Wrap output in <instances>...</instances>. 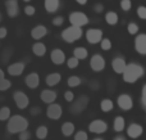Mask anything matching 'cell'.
Returning <instances> with one entry per match:
<instances>
[{"label": "cell", "mask_w": 146, "mask_h": 140, "mask_svg": "<svg viewBox=\"0 0 146 140\" xmlns=\"http://www.w3.org/2000/svg\"><path fill=\"white\" fill-rule=\"evenodd\" d=\"M144 72L145 71L142 68V66H140L137 63H129L127 64L126 69H124V72L122 75H123V80L126 82L133 84V82H136L137 80L144 76Z\"/></svg>", "instance_id": "cell-1"}, {"label": "cell", "mask_w": 146, "mask_h": 140, "mask_svg": "<svg viewBox=\"0 0 146 140\" xmlns=\"http://www.w3.org/2000/svg\"><path fill=\"white\" fill-rule=\"evenodd\" d=\"M27 127H28V121L22 116L15 115L8 120L7 129L10 134H19L21 131L27 130Z\"/></svg>", "instance_id": "cell-2"}, {"label": "cell", "mask_w": 146, "mask_h": 140, "mask_svg": "<svg viewBox=\"0 0 146 140\" xmlns=\"http://www.w3.org/2000/svg\"><path fill=\"white\" fill-rule=\"evenodd\" d=\"M83 35L82 27H78V26H69L66 30L62 32V39L67 43H74V41L80 40Z\"/></svg>", "instance_id": "cell-3"}, {"label": "cell", "mask_w": 146, "mask_h": 140, "mask_svg": "<svg viewBox=\"0 0 146 140\" xmlns=\"http://www.w3.org/2000/svg\"><path fill=\"white\" fill-rule=\"evenodd\" d=\"M69 22H71V25H73V26L83 27V26H86L88 23V17L83 12L76 10V12H72L71 14H69Z\"/></svg>", "instance_id": "cell-4"}, {"label": "cell", "mask_w": 146, "mask_h": 140, "mask_svg": "<svg viewBox=\"0 0 146 140\" xmlns=\"http://www.w3.org/2000/svg\"><path fill=\"white\" fill-rule=\"evenodd\" d=\"M86 39L90 44H99L103 40V31L99 28H90L86 31Z\"/></svg>", "instance_id": "cell-5"}, {"label": "cell", "mask_w": 146, "mask_h": 140, "mask_svg": "<svg viewBox=\"0 0 146 140\" xmlns=\"http://www.w3.org/2000/svg\"><path fill=\"white\" fill-rule=\"evenodd\" d=\"M62 113H63V109H62L60 104H56V103H51L49 104L48 109H46V115L50 120H59L62 117Z\"/></svg>", "instance_id": "cell-6"}, {"label": "cell", "mask_w": 146, "mask_h": 140, "mask_svg": "<svg viewBox=\"0 0 146 140\" xmlns=\"http://www.w3.org/2000/svg\"><path fill=\"white\" fill-rule=\"evenodd\" d=\"M5 10H7L8 17L15 18L18 14H19L18 0H7V1H5Z\"/></svg>", "instance_id": "cell-7"}, {"label": "cell", "mask_w": 146, "mask_h": 140, "mask_svg": "<svg viewBox=\"0 0 146 140\" xmlns=\"http://www.w3.org/2000/svg\"><path fill=\"white\" fill-rule=\"evenodd\" d=\"M13 98H14V102H15L17 108H19V109H25L26 107H28L30 99H28V97L23 91H15L14 94H13Z\"/></svg>", "instance_id": "cell-8"}, {"label": "cell", "mask_w": 146, "mask_h": 140, "mask_svg": "<svg viewBox=\"0 0 146 140\" xmlns=\"http://www.w3.org/2000/svg\"><path fill=\"white\" fill-rule=\"evenodd\" d=\"M87 103H88V98L83 95V97L78 98V99L76 100L74 103H73L72 107L69 108V109H71L72 113H74V115H78V113H81L82 111H85V108L87 107Z\"/></svg>", "instance_id": "cell-9"}, {"label": "cell", "mask_w": 146, "mask_h": 140, "mask_svg": "<svg viewBox=\"0 0 146 140\" xmlns=\"http://www.w3.org/2000/svg\"><path fill=\"white\" fill-rule=\"evenodd\" d=\"M90 66H91V68H92V71L100 72L105 68V59H104L100 54H95V55H92V58H91V61H90Z\"/></svg>", "instance_id": "cell-10"}, {"label": "cell", "mask_w": 146, "mask_h": 140, "mask_svg": "<svg viewBox=\"0 0 146 140\" xmlns=\"http://www.w3.org/2000/svg\"><path fill=\"white\" fill-rule=\"evenodd\" d=\"M135 49L139 54L146 55V33H140L135 39Z\"/></svg>", "instance_id": "cell-11"}, {"label": "cell", "mask_w": 146, "mask_h": 140, "mask_svg": "<svg viewBox=\"0 0 146 140\" xmlns=\"http://www.w3.org/2000/svg\"><path fill=\"white\" fill-rule=\"evenodd\" d=\"M117 103H118L119 108L123 111H129V109H132V107H133V100H132V98L129 97L128 94L119 95Z\"/></svg>", "instance_id": "cell-12"}, {"label": "cell", "mask_w": 146, "mask_h": 140, "mask_svg": "<svg viewBox=\"0 0 146 140\" xmlns=\"http://www.w3.org/2000/svg\"><path fill=\"white\" fill-rule=\"evenodd\" d=\"M88 130L94 134H103L108 130V125H106V122H104L101 120H95L88 125Z\"/></svg>", "instance_id": "cell-13"}, {"label": "cell", "mask_w": 146, "mask_h": 140, "mask_svg": "<svg viewBox=\"0 0 146 140\" xmlns=\"http://www.w3.org/2000/svg\"><path fill=\"white\" fill-rule=\"evenodd\" d=\"M142 133H144V129H142V126L139 125V123H131V125L128 126V129H127V135L132 139L140 138V136L142 135Z\"/></svg>", "instance_id": "cell-14"}, {"label": "cell", "mask_w": 146, "mask_h": 140, "mask_svg": "<svg viewBox=\"0 0 146 140\" xmlns=\"http://www.w3.org/2000/svg\"><path fill=\"white\" fill-rule=\"evenodd\" d=\"M25 82H26V85H27V87H30V89H36V87L38 86V84H40V77H38V75L36 73V72H32V73H28L27 76H26Z\"/></svg>", "instance_id": "cell-15"}, {"label": "cell", "mask_w": 146, "mask_h": 140, "mask_svg": "<svg viewBox=\"0 0 146 140\" xmlns=\"http://www.w3.org/2000/svg\"><path fill=\"white\" fill-rule=\"evenodd\" d=\"M23 71H25V63H22V62H17V63L8 66V73L10 76H19L23 73Z\"/></svg>", "instance_id": "cell-16"}, {"label": "cell", "mask_w": 146, "mask_h": 140, "mask_svg": "<svg viewBox=\"0 0 146 140\" xmlns=\"http://www.w3.org/2000/svg\"><path fill=\"white\" fill-rule=\"evenodd\" d=\"M46 33H48V28L42 25L36 26V27H33L32 31H31V36H32L35 40H40V39L45 37Z\"/></svg>", "instance_id": "cell-17"}, {"label": "cell", "mask_w": 146, "mask_h": 140, "mask_svg": "<svg viewBox=\"0 0 146 140\" xmlns=\"http://www.w3.org/2000/svg\"><path fill=\"white\" fill-rule=\"evenodd\" d=\"M51 62L54 64H63L64 61H66V54H64L63 50L60 49H54L51 51Z\"/></svg>", "instance_id": "cell-18"}, {"label": "cell", "mask_w": 146, "mask_h": 140, "mask_svg": "<svg viewBox=\"0 0 146 140\" xmlns=\"http://www.w3.org/2000/svg\"><path fill=\"white\" fill-rule=\"evenodd\" d=\"M111 67H113V71L115 73H123L127 64L123 58H114L113 62H111Z\"/></svg>", "instance_id": "cell-19"}, {"label": "cell", "mask_w": 146, "mask_h": 140, "mask_svg": "<svg viewBox=\"0 0 146 140\" xmlns=\"http://www.w3.org/2000/svg\"><path fill=\"white\" fill-rule=\"evenodd\" d=\"M55 99H56V93L53 91V90L46 89L41 93V100H42L44 103H46V104H51V103H54Z\"/></svg>", "instance_id": "cell-20"}, {"label": "cell", "mask_w": 146, "mask_h": 140, "mask_svg": "<svg viewBox=\"0 0 146 140\" xmlns=\"http://www.w3.org/2000/svg\"><path fill=\"white\" fill-rule=\"evenodd\" d=\"M44 7L48 13H55L60 7L59 0H44Z\"/></svg>", "instance_id": "cell-21"}, {"label": "cell", "mask_w": 146, "mask_h": 140, "mask_svg": "<svg viewBox=\"0 0 146 140\" xmlns=\"http://www.w3.org/2000/svg\"><path fill=\"white\" fill-rule=\"evenodd\" d=\"M60 80H62L60 73L54 72V73H50L46 76V85H48V86H55L56 84L60 82Z\"/></svg>", "instance_id": "cell-22"}, {"label": "cell", "mask_w": 146, "mask_h": 140, "mask_svg": "<svg viewBox=\"0 0 146 140\" xmlns=\"http://www.w3.org/2000/svg\"><path fill=\"white\" fill-rule=\"evenodd\" d=\"M105 21L108 25L110 26H115L117 23H118L119 18H118V14H117L115 12H113V10H110V12H106L105 14Z\"/></svg>", "instance_id": "cell-23"}, {"label": "cell", "mask_w": 146, "mask_h": 140, "mask_svg": "<svg viewBox=\"0 0 146 140\" xmlns=\"http://www.w3.org/2000/svg\"><path fill=\"white\" fill-rule=\"evenodd\" d=\"M32 51L35 55L44 57L46 53V46L44 45L42 43H36V44H33V46H32Z\"/></svg>", "instance_id": "cell-24"}, {"label": "cell", "mask_w": 146, "mask_h": 140, "mask_svg": "<svg viewBox=\"0 0 146 140\" xmlns=\"http://www.w3.org/2000/svg\"><path fill=\"white\" fill-rule=\"evenodd\" d=\"M74 133V125L72 122H64L62 126V134L64 136H71Z\"/></svg>", "instance_id": "cell-25"}, {"label": "cell", "mask_w": 146, "mask_h": 140, "mask_svg": "<svg viewBox=\"0 0 146 140\" xmlns=\"http://www.w3.org/2000/svg\"><path fill=\"white\" fill-rule=\"evenodd\" d=\"M73 55L76 57L77 59H80V61H82V59H86L87 58V55H88V53H87V50H86L85 48H76L74 50H73Z\"/></svg>", "instance_id": "cell-26"}, {"label": "cell", "mask_w": 146, "mask_h": 140, "mask_svg": "<svg viewBox=\"0 0 146 140\" xmlns=\"http://www.w3.org/2000/svg\"><path fill=\"white\" fill-rule=\"evenodd\" d=\"M124 118L121 117V116H118V117H115V120H114V123H113V127L114 130L117 131V133H121V131H123L124 129Z\"/></svg>", "instance_id": "cell-27"}, {"label": "cell", "mask_w": 146, "mask_h": 140, "mask_svg": "<svg viewBox=\"0 0 146 140\" xmlns=\"http://www.w3.org/2000/svg\"><path fill=\"white\" fill-rule=\"evenodd\" d=\"M113 107H114V104L110 99H104V100H101V103H100V108L103 112H110V111L113 109Z\"/></svg>", "instance_id": "cell-28"}, {"label": "cell", "mask_w": 146, "mask_h": 140, "mask_svg": "<svg viewBox=\"0 0 146 140\" xmlns=\"http://www.w3.org/2000/svg\"><path fill=\"white\" fill-rule=\"evenodd\" d=\"M36 136H37V139L44 140L48 136V127H46V126H40V127H37V130H36Z\"/></svg>", "instance_id": "cell-29"}, {"label": "cell", "mask_w": 146, "mask_h": 140, "mask_svg": "<svg viewBox=\"0 0 146 140\" xmlns=\"http://www.w3.org/2000/svg\"><path fill=\"white\" fill-rule=\"evenodd\" d=\"M10 118V108L9 107H3L0 109V121H7Z\"/></svg>", "instance_id": "cell-30"}, {"label": "cell", "mask_w": 146, "mask_h": 140, "mask_svg": "<svg viewBox=\"0 0 146 140\" xmlns=\"http://www.w3.org/2000/svg\"><path fill=\"white\" fill-rule=\"evenodd\" d=\"M67 82H68V86L77 87V86H80V84H81V79L78 76H71Z\"/></svg>", "instance_id": "cell-31"}, {"label": "cell", "mask_w": 146, "mask_h": 140, "mask_svg": "<svg viewBox=\"0 0 146 140\" xmlns=\"http://www.w3.org/2000/svg\"><path fill=\"white\" fill-rule=\"evenodd\" d=\"M10 86H12V84H10L9 80H7V79L0 80V91H5V90H8Z\"/></svg>", "instance_id": "cell-32"}, {"label": "cell", "mask_w": 146, "mask_h": 140, "mask_svg": "<svg viewBox=\"0 0 146 140\" xmlns=\"http://www.w3.org/2000/svg\"><path fill=\"white\" fill-rule=\"evenodd\" d=\"M100 46L103 50H110L111 49V41L109 39H103L100 41Z\"/></svg>", "instance_id": "cell-33"}, {"label": "cell", "mask_w": 146, "mask_h": 140, "mask_svg": "<svg viewBox=\"0 0 146 140\" xmlns=\"http://www.w3.org/2000/svg\"><path fill=\"white\" fill-rule=\"evenodd\" d=\"M127 30H128V32L131 33V35H136V33L139 32V26H137V23L131 22V23H128V27H127Z\"/></svg>", "instance_id": "cell-34"}, {"label": "cell", "mask_w": 146, "mask_h": 140, "mask_svg": "<svg viewBox=\"0 0 146 140\" xmlns=\"http://www.w3.org/2000/svg\"><path fill=\"white\" fill-rule=\"evenodd\" d=\"M78 62H80V59H77L76 57H72V58H69L68 61H67V66H68V68L73 69L78 66Z\"/></svg>", "instance_id": "cell-35"}, {"label": "cell", "mask_w": 146, "mask_h": 140, "mask_svg": "<svg viewBox=\"0 0 146 140\" xmlns=\"http://www.w3.org/2000/svg\"><path fill=\"white\" fill-rule=\"evenodd\" d=\"M121 8L124 12H128L132 8V1L131 0H121Z\"/></svg>", "instance_id": "cell-36"}, {"label": "cell", "mask_w": 146, "mask_h": 140, "mask_svg": "<svg viewBox=\"0 0 146 140\" xmlns=\"http://www.w3.org/2000/svg\"><path fill=\"white\" fill-rule=\"evenodd\" d=\"M63 23H64V17H62V15H56V17L53 18V25L56 26V27L62 26Z\"/></svg>", "instance_id": "cell-37"}, {"label": "cell", "mask_w": 146, "mask_h": 140, "mask_svg": "<svg viewBox=\"0 0 146 140\" xmlns=\"http://www.w3.org/2000/svg\"><path fill=\"white\" fill-rule=\"evenodd\" d=\"M35 13H36V9H35V7H32V5H27V7L25 8V14L28 15V17L33 15Z\"/></svg>", "instance_id": "cell-38"}, {"label": "cell", "mask_w": 146, "mask_h": 140, "mask_svg": "<svg viewBox=\"0 0 146 140\" xmlns=\"http://www.w3.org/2000/svg\"><path fill=\"white\" fill-rule=\"evenodd\" d=\"M87 139H88V136L85 131H78L74 135V140H87Z\"/></svg>", "instance_id": "cell-39"}, {"label": "cell", "mask_w": 146, "mask_h": 140, "mask_svg": "<svg viewBox=\"0 0 146 140\" xmlns=\"http://www.w3.org/2000/svg\"><path fill=\"white\" fill-rule=\"evenodd\" d=\"M137 15H139L141 19H146V7L137 8Z\"/></svg>", "instance_id": "cell-40"}, {"label": "cell", "mask_w": 146, "mask_h": 140, "mask_svg": "<svg viewBox=\"0 0 146 140\" xmlns=\"http://www.w3.org/2000/svg\"><path fill=\"white\" fill-rule=\"evenodd\" d=\"M31 138V133L27 130H23L19 133V140H30Z\"/></svg>", "instance_id": "cell-41"}, {"label": "cell", "mask_w": 146, "mask_h": 140, "mask_svg": "<svg viewBox=\"0 0 146 140\" xmlns=\"http://www.w3.org/2000/svg\"><path fill=\"white\" fill-rule=\"evenodd\" d=\"M141 103L142 105L146 108V85H144L142 87V94H141Z\"/></svg>", "instance_id": "cell-42"}, {"label": "cell", "mask_w": 146, "mask_h": 140, "mask_svg": "<svg viewBox=\"0 0 146 140\" xmlns=\"http://www.w3.org/2000/svg\"><path fill=\"white\" fill-rule=\"evenodd\" d=\"M64 98H66L67 102H72L73 98H74V95H73L72 91H66V94H64Z\"/></svg>", "instance_id": "cell-43"}, {"label": "cell", "mask_w": 146, "mask_h": 140, "mask_svg": "<svg viewBox=\"0 0 146 140\" xmlns=\"http://www.w3.org/2000/svg\"><path fill=\"white\" fill-rule=\"evenodd\" d=\"M30 113L32 116H37V115H40L41 113V108L40 107H35V108H32V109L30 111Z\"/></svg>", "instance_id": "cell-44"}, {"label": "cell", "mask_w": 146, "mask_h": 140, "mask_svg": "<svg viewBox=\"0 0 146 140\" xmlns=\"http://www.w3.org/2000/svg\"><path fill=\"white\" fill-rule=\"evenodd\" d=\"M94 10H95L96 13H101L104 10L103 4H95V7H94Z\"/></svg>", "instance_id": "cell-45"}, {"label": "cell", "mask_w": 146, "mask_h": 140, "mask_svg": "<svg viewBox=\"0 0 146 140\" xmlns=\"http://www.w3.org/2000/svg\"><path fill=\"white\" fill-rule=\"evenodd\" d=\"M5 37H7V28L0 27V39H5Z\"/></svg>", "instance_id": "cell-46"}, {"label": "cell", "mask_w": 146, "mask_h": 140, "mask_svg": "<svg viewBox=\"0 0 146 140\" xmlns=\"http://www.w3.org/2000/svg\"><path fill=\"white\" fill-rule=\"evenodd\" d=\"M76 1H77L80 5H86V3H87V0H76Z\"/></svg>", "instance_id": "cell-47"}, {"label": "cell", "mask_w": 146, "mask_h": 140, "mask_svg": "<svg viewBox=\"0 0 146 140\" xmlns=\"http://www.w3.org/2000/svg\"><path fill=\"white\" fill-rule=\"evenodd\" d=\"M113 140H127V139H126V138H124V136L119 135V136H115V138H114Z\"/></svg>", "instance_id": "cell-48"}, {"label": "cell", "mask_w": 146, "mask_h": 140, "mask_svg": "<svg viewBox=\"0 0 146 140\" xmlns=\"http://www.w3.org/2000/svg\"><path fill=\"white\" fill-rule=\"evenodd\" d=\"M1 79H4V71L0 68V80H1Z\"/></svg>", "instance_id": "cell-49"}, {"label": "cell", "mask_w": 146, "mask_h": 140, "mask_svg": "<svg viewBox=\"0 0 146 140\" xmlns=\"http://www.w3.org/2000/svg\"><path fill=\"white\" fill-rule=\"evenodd\" d=\"M23 1H26V3H28V1H31V0H23Z\"/></svg>", "instance_id": "cell-50"}, {"label": "cell", "mask_w": 146, "mask_h": 140, "mask_svg": "<svg viewBox=\"0 0 146 140\" xmlns=\"http://www.w3.org/2000/svg\"><path fill=\"white\" fill-rule=\"evenodd\" d=\"M94 140H103V139H100V138H98V139H94Z\"/></svg>", "instance_id": "cell-51"}, {"label": "cell", "mask_w": 146, "mask_h": 140, "mask_svg": "<svg viewBox=\"0 0 146 140\" xmlns=\"http://www.w3.org/2000/svg\"><path fill=\"white\" fill-rule=\"evenodd\" d=\"M0 21H1V13H0Z\"/></svg>", "instance_id": "cell-52"}]
</instances>
